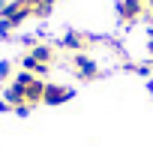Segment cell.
I'll return each instance as SVG.
<instances>
[{
    "instance_id": "1",
    "label": "cell",
    "mask_w": 153,
    "mask_h": 147,
    "mask_svg": "<svg viewBox=\"0 0 153 147\" xmlns=\"http://www.w3.org/2000/svg\"><path fill=\"white\" fill-rule=\"evenodd\" d=\"M72 69H75V75H78L81 81H93L99 78V63L84 51V54H72Z\"/></svg>"
},
{
    "instance_id": "2",
    "label": "cell",
    "mask_w": 153,
    "mask_h": 147,
    "mask_svg": "<svg viewBox=\"0 0 153 147\" xmlns=\"http://www.w3.org/2000/svg\"><path fill=\"white\" fill-rule=\"evenodd\" d=\"M75 96L72 87H63V84H54V81H45V93H42V102L45 105H63Z\"/></svg>"
},
{
    "instance_id": "3",
    "label": "cell",
    "mask_w": 153,
    "mask_h": 147,
    "mask_svg": "<svg viewBox=\"0 0 153 147\" xmlns=\"http://www.w3.org/2000/svg\"><path fill=\"white\" fill-rule=\"evenodd\" d=\"M147 9V0H117V15L120 21H135Z\"/></svg>"
},
{
    "instance_id": "4",
    "label": "cell",
    "mask_w": 153,
    "mask_h": 147,
    "mask_svg": "<svg viewBox=\"0 0 153 147\" xmlns=\"http://www.w3.org/2000/svg\"><path fill=\"white\" fill-rule=\"evenodd\" d=\"M60 45H63L66 51H72V54H84V51H87V45H90V39H87L84 33H75V30H69V33L60 39Z\"/></svg>"
},
{
    "instance_id": "5",
    "label": "cell",
    "mask_w": 153,
    "mask_h": 147,
    "mask_svg": "<svg viewBox=\"0 0 153 147\" xmlns=\"http://www.w3.org/2000/svg\"><path fill=\"white\" fill-rule=\"evenodd\" d=\"M3 99H6L12 108H18V105H30V102H27V90H24L21 84H15V81L3 90Z\"/></svg>"
},
{
    "instance_id": "6",
    "label": "cell",
    "mask_w": 153,
    "mask_h": 147,
    "mask_svg": "<svg viewBox=\"0 0 153 147\" xmlns=\"http://www.w3.org/2000/svg\"><path fill=\"white\" fill-rule=\"evenodd\" d=\"M30 54H33L39 63H45V66H51V63H54V57H57V51H54L48 42H36V45L30 48Z\"/></svg>"
},
{
    "instance_id": "7",
    "label": "cell",
    "mask_w": 153,
    "mask_h": 147,
    "mask_svg": "<svg viewBox=\"0 0 153 147\" xmlns=\"http://www.w3.org/2000/svg\"><path fill=\"white\" fill-rule=\"evenodd\" d=\"M21 69H24V72H33L36 78H42L45 72H48V66H45V63H39V60H36V57H33L30 51H27V54L21 57Z\"/></svg>"
},
{
    "instance_id": "8",
    "label": "cell",
    "mask_w": 153,
    "mask_h": 147,
    "mask_svg": "<svg viewBox=\"0 0 153 147\" xmlns=\"http://www.w3.org/2000/svg\"><path fill=\"white\" fill-rule=\"evenodd\" d=\"M51 9H54V0H33V15H39V18H45V15H51Z\"/></svg>"
},
{
    "instance_id": "9",
    "label": "cell",
    "mask_w": 153,
    "mask_h": 147,
    "mask_svg": "<svg viewBox=\"0 0 153 147\" xmlns=\"http://www.w3.org/2000/svg\"><path fill=\"white\" fill-rule=\"evenodd\" d=\"M9 75H12V63L9 60H0V81H6Z\"/></svg>"
},
{
    "instance_id": "10",
    "label": "cell",
    "mask_w": 153,
    "mask_h": 147,
    "mask_svg": "<svg viewBox=\"0 0 153 147\" xmlns=\"http://www.w3.org/2000/svg\"><path fill=\"white\" fill-rule=\"evenodd\" d=\"M30 108H33V105H18V108H12V111H15L18 117H27V114H30Z\"/></svg>"
},
{
    "instance_id": "11",
    "label": "cell",
    "mask_w": 153,
    "mask_h": 147,
    "mask_svg": "<svg viewBox=\"0 0 153 147\" xmlns=\"http://www.w3.org/2000/svg\"><path fill=\"white\" fill-rule=\"evenodd\" d=\"M6 111H12V105H9L6 99H0V114H6Z\"/></svg>"
},
{
    "instance_id": "12",
    "label": "cell",
    "mask_w": 153,
    "mask_h": 147,
    "mask_svg": "<svg viewBox=\"0 0 153 147\" xmlns=\"http://www.w3.org/2000/svg\"><path fill=\"white\" fill-rule=\"evenodd\" d=\"M147 93H150V96H153V75H150V78H147Z\"/></svg>"
},
{
    "instance_id": "13",
    "label": "cell",
    "mask_w": 153,
    "mask_h": 147,
    "mask_svg": "<svg viewBox=\"0 0 153 147\" xmlns=\"http://www.w3.org/2000/svg\"><path fill=\"white\" fill-rule=\"evenodd\" d=\"M147 51H150V54H153V39H147Z\"/></svg>"
},
{
    "instance_id": "14",
    "label": "cell",
    "mask_w": 153,
    "mask_h": 147,
    "mask_svg": "<svg viewBox=\"0 0 153 147\" xmlns=\"http://www.w3.org/2000/svg\"><path fill=\"white\" fill-rule=\"evenodd\" d=\"M6 3H9V0H0V12H3V9H6Z\"/></svg>"
},
{
    "instance_id": "15",
    "label": "cell",
    "mask_w": 153,
    "mask_h": 147,
    "mask_svg": "<svg viewBox=\"0 0 153 147\" xmlns=\"http://www.w3.org/2000/svg\"><path fill=\"white\" fill-rule=\"evenodd\" d=\"M147 9H150V12H153V0H147Z\"/></svg>"
}]
</instances>
